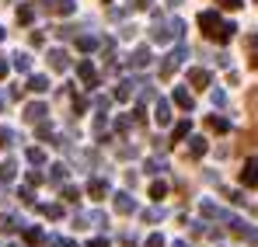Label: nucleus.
Listing matches in <instances>:
<instances>
[{
    "mask_svg": "<svg viewBox=\"0 0 258 247\" xmlns=\"http://www.w3.org/2000/svg\"><path fill=\"white\" fill-rule=\"evenodd\" d=\"M199 153H206V139H192V146H188V157H199Z\"/></svg>",
    "mask_w": 258,
    "mask_h": 247,
    "instance_id": "nucleus-18",
    "label": "nucleus"
},
{
    "mask_svg": "<svg viewBox=\"0 0 258 247\" xmlns=\"http://www.w3.org/2000/svg\"><path fill=\"white\" fill-rule=\"evenodd\" d=\"M14 66H18V70H32V59H28L25 52H18V56H14Z\"/></svg>",
    "mask_w": 258,
    "mask_h": 247,
    "instance_id": "nucleus-25",
    "label": "nucleus"
},
{
    "mask_svg": "<svg viewBox=\"0 0 258 247\" xmlns=\"http://www.w3.org/2000/svg\"><path fill=\"white\" fill-rule=\"evenodd\" d=\"M251 70H258V56H255V59H251Z\"/></svg>",
    "mask_w": 258,
    "mask_h": 247,
    "instance_id": "nucleus-39",
    "label": "nucleus"
},
{
    "mask_svg": "<svg viewBox=\"0 0 258 247\" xmlns=\"http://www.w3.org/2000/svg\"><path fill=\"white\" fill-rule=\"evenodd\" d=\"M42 212L49 216V219H56V216H63V209H59V206H42Z\"/></svg>",
    "mask_w": 258,
    "mask_h": 247,
    "instance_id": "nucleus-31",
    "label": "nucleus"
},
{
    "mask_svg": "<svg viewBox=\"0 0 258 247\" xmlns=\"http://www.w3.org/2000/svg\"><path fill=\"white\" fill-rule=\"evenodd\" d=\"M87 192H91V199H94V202H101V199L108 195V185H105V181H91V185H87Z\"/></svg>",
    "mask_w": 258,
    "mask_h": 247,
    "instance_id": "nucleus-9",
    "label": "nucleus"
},
{
    "mask_svg": "<svg viewBox=\"0 0 258 247\" xmlns=\"http://www.w3.org/2000/svg\"><path fill=\"white\" fill-rule=\"evenodd\" d=\"M188 84H192L196 91H203V87H210V70H199V66H196V70L188 73Z\"/></svg>",
    "mask_w": 258,
    "mask_h": 247,
    "instance_id": "nucleus-3",
    "label": "nucleus"
},
{
    "mask_svg": "<svg viewBox=\"0 0 258 247\" xmlns=\"http://www.w3.org/2000/svg\"><path fill=\"white\" fill-rule=\"evenodd\" d=\"M133 87H136V84H133V80H122V84H119V87H115V98H119V101H126L129 94H133Z\"/></svg>",
    "mask_w": 258,
    "mask_h": 247,
    "instance_id": "nucleus-17",
    "label": "nucleus"
},
{
    "mask_svg": "<svg viewBox=\"0 0 258 247\" xmlns=\"http://www.w3.org/2000/svg\"><path fill=\"white\" fill-rule=\"evenodd\" d=\"M0 77H7V56H0Z\"/></svg>",
    "mask_w": 258,
    "mask_h": 247,
    "instance_id": "nucleus-37",
    "label": "nucleus"
},
{
    "mask_svg": "<svg viewBox=\"0 0 258 247\" xmlns=\"http://www.w3.org/2000/svg\"><path fill=\"white\" fill-rule=\"evenodd\" d=\"M59 195H63V199H67V202H77V188H70V185H67V188H63V192H59Z\"/></svg>",
    "mask_w": 258,
    "mask_h": 247,
    "instance_id": "nucleus-32",
    "label": "nucleus"
},
{
    "mask_svg": "<svg viewBox=\"0 0 258 247\" xmlns=\"http://www.w3.org/2000/svg\"><path fill=\"white\" fill-rule=\"evenodd\" d=\"M14 181V164H0V185Z\"/></svg>",
    "mask_w": 258,
    "mask_h": 247,
    "instance_id": "nucleus-20",
    "label": "nucleus"
},
{
    "mask_svg": "<svg viewBox=\"0 0 258 247\" xmlns=\"http://www.w3.org/2000/svg\"><path fill=\"white\" fill-rule=\"evenodd\" d=\"M52 181H67V164H52Z\"/></svg>",
    "mask_w": 258,
    "mask_h": 247,
    "instance_id": "nucleus-24",
    "label": "nucleus"
},
{
    "mask_svg": "<svg viewBox=\"0 0 258 247\" xmlns=\"http://www.w3.org/2000/svg\"><path fill=\"white\" fill-rule=\"evenodd\" d=\"M28 160H32V164H42V160H45V153L39 150V146H32V150H28Z\"/></svg>",
    "mask_w": 258,
    "mask_h": 247,
    "instance_id": "nucleus-27",
    "label": "nucleus"
},
{
    "mask_svg": "<svg viewBox=\"0 0 258 247\" xmlns=\"http://www.w3.org/2000/svg\"><path fill=\"white\" fill-rule=\"evenodd\" d=\"M81 80H84L87 87H98V73H94L91 63H81Z\"/></svg>",
    "mask_w": 258,
    "mask_h": 247,
    "instance_id": "nucleus-11",
    "label": "nucleus"
},
{
    "mask_svg": "<svg viewBox=\"0 0 258 247\" xmlns=\"http://www.w3.org/2000/svg\"><path fill=\"white\" fill-rule=\"evenodd\" d=\"M11 139H14V132H11V129H4V125H0V150H4V146H11Z\"/></svg>",
    "mask_w": 258,
    "mask_h": 247,
    "instance_id": "nucleus-26",
    "label": "nucleus"
},
{
    "mask_svg": "<svg viewBox=\"0 0 258 247\" xmlns=\"http://www.w3.org/2000/svg\"><path fill=\"white\" fill-rule=\"evenodd\" d=\"M174 247H188V244H185V240H174Z\"/></svg>",
    "mask_w": 258,
    "mask_h": 247,
    "instance_id": "nucleus-38",
    "label": "nucleus"
},
{
    "mask_svg": "<svg viewBox=\"0 0 258 247\" xmlns=\"http://www.w3.org/2000/svg\"><path fill=\"white\" fill-rule=\"evenodd\" d=\"M150 59H154V56H150V49H136V56H133L129 63L140 70V66H150Z\"/></svg>",
    "mask_w": 258,
    "mask_h": 247,
    "instance_id": "nucleus-12",
    "label": "nucleus"
},
{
    "mask_svg": "<svg viewBox=\"0 0 258 247\" xmlns=\"http://www.w3.org/2000/svg\"><path fill=\"white\" fill-rule=\"evenodd\" d=\"M185 136H188V122H178V125H174V132H171V143L185 139Z\"/></svg>",
    "mask_w": 258,
    "mask_h": 247,
    "instance_id": "nucleus-21",
    "label": "nucleus"
},
{
    "mask_svg": "<svg viewBox=\"0 0 258 247\" xmlns=\"http://www.w3.org/2000/svg\"><path fill=\"white\" fill-rule=\"evenodd\" d=\"M28 91H32V94H45V91H49V80L39 73V77H32V80H28Z\"/></svg>",
    "mask_w": 258,
    "mask_h": 247,
    "instance_id": "nucleus-14",
    "label": "nucleus"
},
{
    "mask_svg": "<svg viewBox=\"0 0 258 247\" xmlns=\"http://www.w3.org/2000/svg\"><path fill=\"white\" fill-rule=\"evenodd\" d=\"M49 11H56V14H74V0H49Z\"/></svg>",
    "mask_w": 258,
    "mask_h": 247,
    "instance_id": "nucleus-13",
    "label": "nucleus"
},
{
    "mask_svg": "<svg viewBox=\"0 0 258 247\" xmlns=\"http://www.w3.org/2000/svg\"><path fill=\"white\" fill-rule=\"evenodd\" d=\"M241 185H248V188L258 185V160H248V164H244V171H241Z\"/></svg>",
    "mask_w": 258,
    "mask_h": 247,
    "instance_id": "nucleus-2",
    "label": "nucleus"
},
{
    "mask_svg": "<svg viewBox=\"0 0 258 247\" xmlns=\"http://www.w3.org/2000/svg\"><path fill=\"white\" fill-rule=\"evenodd\" d=\"M18 21L28 25V21H32V7H18Z\"/></svg>",
    "mask_w": 258,
    "mask_h": 247,
    "instance_id": "nucleus-29",
    "label": "nucleus"
},
{
    "mask_svg": "<svg viewBox=\"0 0 258 247\" xmlns=\"http://www.w3.org/2000/svg\"><path fill=\"white\" fill-rule=\"evenodd\" d=\"M206 129H213V132H227L230 122H227V119H220V115H213V119H206Z\"/></svg>",
    "mask_w": 258,
    "mask_h": 247,
    "instance_id": "nucleus-15",
    "label": "nucleus"
},
{
    "mask_svg": "<svg viewBox=\"0 0 258 247\" xmlns=\"http://www.w3.org/2000/svg\"><path fill=\"white\" fill-rule=\"evenodd\" d=\"M220 4H223V7H230V11H237V7H241V0H220Z\"/></svg>",
    "mask_w": 258,
    "mask_h": 247,
    "instance_id": "nucleus-36",
    "label": "nucleus"
},
{
    "mask_svg": "<svg viewBox=\"0 0 258 247\" xmlns=\"http://www.w3.org/2000/svg\"><path fill=\"white\" fill-rule=\"evenodd\" d=\"M164 219V209H147L143 212V223H161Z\"/></svg>",
    "mask_w": 258,
    "mask_h": 247,
    "instance_id": "nucleus-19",
    "label": "nucleus"
},
{
    "mask_svg": "<svg viewBox=\"0 0 258 247\" xmlns=\"http://www.w3.org/2000/svg\"><path fill=\"white\" fill-rule=\"evenodd\" d=\"M154 122H157V125L171 122V105H168V101H157V108H154Z\"/></svg>",
    "mask_w": 258,
    "mask_h": 247,
    "instance_id": "nucleus-5",
    "label": "nucleus"
},
{
    "mask_svg": "<svg viewBox=\"0 0 258 247\" xmlns=\"http://www.w3.org/2000/svg\"><path fill=\"white\" fill-rule=\"evenodd\" d=\"M87 247H108V240H105V237H98V240H87Z\"/></svg>",
    "mask_w": 258,
    "mask_h": 247,
    "instance_id": "nucleus-35",
    "label": "nucleus"
},
{
    "mask_svg": "<svg viewBox=\"0 0 258 247\" xmlns=\"http://www.w3.org/2000/svg\"><path fill=\"white\" fill-rule=\"evenodd\" d=\"M45 115H49V112H45L42 101H35V105H28V108H25V119H28V122H42Z\"/></svg>",
    "mask_w": 258,
    "mask_h": 247,
    "instance_id": "nucleus-6",
    "label": "nucleus"
},
{
    "mask_svg": "<svg viewBox=\"0 0 258 247\" xmlns=\"http://www.w3.org/2000/svg\"><path fill=\"white\" fill-rule=\"evenodd\" d=\"M25 240H28V244H42L45 233L39 230V226H28V230H25Z\"/></svg>",
    "mask_w": 258,
    "mask_h": 247,
    "instance_id": "nucleus-16",
    "label": "nucleus"
},
{
    "mask_svg": "<svg viewBox=\"0 0 258 247\" xmlns=\"http://www.w3.org/2000/svg\"><path fill=\"white\" fill-rule=\"evenodd\" d=\"M147 171H150V174H161V171H168V164H164L161 157H154V160H147Z\"/></svg>",
    "mask_w": 258,
    "mask_h": 247,
    "instance_id": "nucleus-22",
    "label": "nucleus"
},
{
    "mask_svg": "<svg viewBox=\"0 0 258 247\" xmlns=\"http://www.w3.org/2000/svg\"><path fill=\"white\" fill-rule=\"evenodd\" d=\"M94 45H98V42L91 39V35H81V39H77V49H81V52H91Z\"/></svg>",
    "mask_w": 258,
    "mask_h": 247,
    "instance_id": "nucleus-23",
    "label": "nucleus"
},
{
    "mask_svg": "<svg viewBox=\"0 0 258 247\" xmlns=\"http://www.w3.org/2000/svg\"><path fill=\"white\" fill-rule=\"evenodd\" d=\"M18 199H21V202H28V206L35 202V199H32V188H21V192H18Z\"/></svg>",
    "mask_w": 258,
    "mask_h": 247,
    "instance_id": "nucleus-33",
    "label": "nucleus"
},
{
    "mask_svg": "<svg viewBox=\"0 0 258 247\" xmlns=\"http://www.w3.org/2000/svg\"><path fill=\"white\" fill-rule=\"evenodd\" d=\"M143 247H164V237H161V233H150V237H147V244Z\"/></svg>",
    "mask_w": 258,
    "mask_h": 247,
    "instance_id": "nucleus-28",
    "label": "nucleus"
},
{
    "mask_svg": "<svg viewBox=\"0 0 258 247\" xmlns=\"http://www.w3.org/2000/svg\"><path fill=\"white\" fill-rule=\"evenodd\" d=\"M49 66H52V70H67V66H70V56H67L63 49H52V52H49Z\"/></svg>",
    "mask_w": 258,
    "mask_h": 247,
    "instance_id": "nucleus-4",
    "label": "nucleus"
},
{
    "mask_svg": "<svg viewBox=\"0 0 258 247\" xmlns=\"http://www.w3.org/2000/svg\"><path fill=\"white\" fill-rule=\"evenodd\" d=\"M164 192H168V185H164V181H157V185L150 188V195H154V199H164Z\"/></svg>",
    "mask_w": 258,
    "mask_h": 247,
    "instance_id": "nucleus-30",
    "label": "nucleus"
},
{
    "mask_svg": "<svg viewBox=\"0 0 258 247\" xmlns=\"http://www.w3.org/2000/svg\"><path fill=\"white\" fill-rule=\"evenodd\" d=\"M42 181H45V178L39 174V171H28V185H42Z\"/></svg>",
    "mask_w": 258,
    "mask_h": 247,
    "instance_id": "nucleus-34",
    "label": "nucleus"
},
{
    "mask_svg": "<svg viewBox=\"0 0 258 247\" xmlns=\"http://www.w3.org/2000/svg\"><path fill=\"white\" fill-rule=\"evenodd\" d=\"M0 39H4V28H0Z\"/></svg>",
    "mask_w": 258,
    "mask_h": 247,
    "instance_id": "nucleus-40",
    "label": "nucleus"
},
{
    "mask_svg": "<svg viewBox=\"0 0 258 247\" xmlns=\"http://www.w3.org/2000/svg\"><path fill=\"white\" fill-rule=\"evenodd\" d=\"M199 28H203L206 39H213V42H230V39H234V32H237V28L227 25L216 11H203V14H199Z\"/></svg>",
    "mask_w": 258,
    "mask_h": 247,
    "instance_id": "nucleus-1",
    "label": "nucleus"
},
{
    "mask_svg": "<svg viewBox=\"0 0 258 247\" xmlns=\"http://www.w3.org/2000/svg\"><path fill=\"white\" fill-rule=\"evenodd\" d=\"M115 209H119V212H122V216H129V212H136V202H133V199H129L126 192H122V195H115Z\"/></svg>",
    "mask_w": 258,
    "mask_h": 247,
    "instance_id": "nucleus-8",
    "label": "nucleus"
},
{
    "mask_svg": "<svg viewBox=\"0 0 258 247\" xmlns=\"http://www.w3.org/2000/svg\"><path fill=\"white\" fill-rule=\"evenodd\" d=\"M174 105H178V108H185V112H192V94H188V91H185V87H174Z\"/></svg>",
    "mask_w": 258,
    "mask_h": 247,
    "instance_id": "nucleus-7",
    "label": "nucleus"
},
{
    "mask_svg": "<svg viewBox=\"0 0 258 247\" xmlns=\"http://www.w3.org/2000/svg\"><path fill=\"white\" fill-rule=\"evenodd\" d=\"M21 223H18V216H11V212H4L0 216V233H14Z\"/></svg>",
    "mask_w": 258,
    "mask_h": 247,
    "instance_id": "nucleus-10",
    "label": "nucleus"
}]
</instances>
